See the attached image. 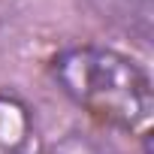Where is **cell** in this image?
<instances>
[{
	"label": "cell",
	"mask_w": 154,
	"mask_h": 154,
	"mask_svg": "<svg viewBox=\"0 0 154 154\" xmlns=\"http://www.w3.org/2000/svg\"><path fill=\"white\" fill-rule=\"evenodd\" d=\"M51 75L79 109L109 127L136 133L151 121V79L130 54L106 45H72L51 60Z\"/></svg>",
	"instance_id": "1"
},
{
	"label": "cell",
	"mask_w": 154,
	"mask_h": 154,
	"mask_svg": "<svg viewBox=\"0 0 154 154\" xmlns=\"http://www.w3.org/2000/svg\"><path fill=\"white\" fill-rule=\"evenodd\" d=\"M33 133L30 109L15 94H0V154H24Z\"/></svg>",
	"instance_id": "2"
},
{
	"label": "cell",
	"mask_w": 154,
	"mask_h": 154,
	"mask_svg": "<svg viewBox=\"0 0 154 154\" xmlns=\"http://www.w3.org/2000/svg\"><path fill=\"white\" fill-rule=\"evenodd\" d=\"M48 154H118V148L94 133H82V130H72L66 136H60Z\"/></svg>",
	"instance_id": "3"
}]
</instances>
